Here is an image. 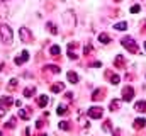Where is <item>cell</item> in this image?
Segmentation results:
<instances>
[{"mask_svg": "<svg viewBox=\"0 0 146 136\" xmlns=\"http://www.w3.org/2000/svg\"><path fill=\"white\" fill-rule=\"evenodd\" d=\"M92 99H94V101L102 99V90H95V92H94V95H92Z\"/></svg>", "mask_w": 146, "mask_h": 136, "instance_id": "ffe728a7", "label": "cell"}, {"mask_svg": "<svg viewBox=\"0 0 146 136\" xmlns=\"http://www.w3.org/2000/svg\"><path fill=\"white\" fill-rule=\"evenodd\" d=\"M15 83H17V80H15V78H12V80H10V83H9V89H14V87H15Z\"/></svg>", "mask_w": 146, "mask_h": 136, "instance_id": "4316f807", "label": "cell"}, {"mask_svg": "<svg viewBox=\"0 0 146 136\" xmlns=\"http://www.w3.org/2000/svg\"><path fill=\"white\" fill-rule=\"evenodd\" d=\"M0 70H2V68H0Z\"/></svg>", "mask_w": 146, "mask_h": 136, "instance_id": "4dcf8cb0", "label": "cell"}, {"mask_svg": "<svg viewBox=\"0 0 146 136\" xmlns=\"http://www.w3.org/2000/svg\"><path fill=\"white\" fill-rule=\"evenodd\" d=\"M99 41H100L102 44H109V43H110V37H109V34H106V33H100V34H99Z\"/></svg>", "mask_w": 146, "mask_h": 136, "instance_id": "9c48e42d", "label": "cell"}, {"mask_svg": "<svg viewBox=\"0 0 146 136\" xmlns=\"http://www.w3.org/2000/svg\"><path fill=\"white\" fill-rule=\"evenodd\" d=\"M34 92H36V89H34V87H27V89L24 90V95H26V97H33V94H34Z\"/></svg>", "mask_w": 146, "mask_h": 136, "instance_id": "e0dca14e", "label": "cell"}, {"mask_svg": "<svg viewBox=\"0 0 146 136\" xmlns=\"http://www.w3.org/2000/svg\"><path fill=\"white\" fill-rule=\"evenodd\" d=\"M60 128H61V129H68V123H66V121H61V123H60Z\"/></svg>", "mask_w": 146, "mask_h": 136, "instance_id": "d4e9b609", "label": "cell"}, {"mask_svg": "<svg viewBox=\"0 0 146 136\" xmlns=\"http://www.w3.org/2000/svg\"><path fill=\"white\" fill-rule=\"evenodd\" d=\"M110 83L117 85V83H119V77H117V75H112V77H110Z\"/></svg>", "mask_w": 146, "mask_h": 136, "instance_id": "cb8c5ba5", "label": "cell"}, {"mask_svg": "<svg viewBox=\"0 0 146 136\" xmlns=\"http://www.w3.org/2000/svg\"><path fill=\"white\" fill-rule=\"evenodd\" d=\"M122 46L127 48L131 53H138V46H136V43H134L133 37H124V39H122Z\"/></svg>", "mask_w": 146, "mask_h": 136, "instance_id": "3957f363", "label": "cell"}, {"mask_svg": "<svg viewBox=\"0 0 146 136\" xmlns=\"http://www.w3.org/2000/svg\"><path fill=\"white\" fill-rule=\"evenodd\" d=\"M49 53H51V56H60V53H61V48H60L58 44H54V46H51Z\"/></svg>", "mask_w": 146, "mask_h": 136, "instance_id": "7c38bea8", "label": "cell"}, {"mask_svg": "<svg viewBox=\"0 0 146 136\" xmlns=\"http://www.w3.org/2000/svg\"><path fill=\"white\" fill-rule=\"evenodd\" d=\"M27 60H29V53H27V51H22L21 56L15 58V65H22V63H26Z\"/></svg>", "mask_w": 146, "mask_h": 136, "instance_id": "52a82bcc", "label": "cell"}, {"mask_svg": "<svg viewBox=\"0 0 146 136\" xmlns=\"http://www.w3.org/2000/svg\"><path fill=\"white\" fill-rule=\"evenodd\" d=\"M134 109H136L138 112H146V102H145V101H139V102H136V105H134Z\"/></svg>", "mask_w": 146, "mask_h": 136, "instance_id": "ba28073f", "label": "cell"}, {"mask_svg": "<svg viewBox=\"0 0 146 136\" xmlns=\"http://www.w3.org/2000/svg\"><path fill=\"white\" fill-rule=\"evenodd\" d=\"M87 114H88V117H92V119H100V117H102V109H100V107H90Z\"/></svg>", "mask_w": 146, "mask_h": 136, "instance_id": "8992f818", "label": "cell"}, {"mask_svg": "<svg viewBox=\"0 0 146 136\" xmlns=\"http://www.w3.org/2000/svg\"><path fill=\"white\" fill-rule=\"evenodd\" d=\"M19 36H21V41L22 43H33V33L27 27H21L19 29Z\"/></svg>", "mask_w": 146, "mask_h": 136, "instance_id": "7a4b0ae2", "label": "cell"}, {"mask_svg": "<svg viewBox=\"0 0 146 136\" xmlns=\"http://www.w3.org/2000/svg\"><path fill=\"white\" fill-rule=\"evenodd\" d=\"M63 19H65V22H66V27H73V26H75V15H73L72 10H66V12L63 14Z\"/></svg>", "mask_w": 146, "mask_h": 136, "instance_id": "277c9868", "label": "cell"}, {"mask_svg": "<svg viewBox=\"0 0 146 136\" xmlns=\"http://www.w3.org/2000/svg\"><path fill=\"white\" fill-rule=\"evenodd\" d=\"M60 2H65V0H60Z\"/></svg>", "mask_w": 146, "mask_h": 136, "instance_id": "f1b7e54d", "label": "cell"}, {"mask_svg": "<svg viewBox=\"0 0 146 136\" xmlns=\"http://www.w3.org/2000/svg\"><path fill=\"white\" fill-rule=\"evenodd\" d=\"M10 104H12V99H10V97H2V99H0V105H2L3 109H7V105H10Z\"/></svg>", "mask_w": 146, "mask_h": 136, "instance_id": "4fadbf2b", "label": "cell"}, {"mask_svg": "<svg viewBox=\"0 0 146 136\" xmlns=\"http://www.w3.org/2000/svg\"><path fill=\"white\" fill-rule=\"evenodd\" d=\"M48 27H49L51 34H58V29H56V26H54L53 22H48Z\"/></svg>", "mask_w": 146, "mask_h": 136, "instance_id": "44dd1931", "label": "cell"}, {"mask_svg": "<svg viewBox=\"0 0 146 136\" xmlns=\"http://www.w3.org/2000/svg\"><path fill=\"white\" fill-rule=\"evenodd\" d=\"M145 124H146V119H145V117H138V119L134 121V128H136V129L145 128Z\"/></svg>", "mask_w": 146, "mask_h": 136, "instance_id": "8fae6325", "label": "cell"}, {"mask_svg": "<svg viewBox=\"0 0 146 136\" xmlns=\"http://www.w3.org/2000/svg\"><path fill=\"white\" fill-rule=\"evenodd\" d=\"M68 80H70V83H76L78 82V75L75 71H68Z\"/></svg>", "mask_w": 146, "mask_h": 136, "instance_id": "5bb4252c", "label": "cell"}, {"mask_svg": "<svg viewBox=\"0 0 146 136\" xmlns=\"http://www.w3.org/2000/svg\"><path fill=\"white\" fill-rule=\"evenodd\" d=\"M139 10H141V7H139V5H133V7H131V14H138Z\"/></svg>", "mask_w": 146, "mask_h": 136, "instance_id": "603a6c76", "label": "cell"}, {"mask_svg": "<svg viewBox=\"0 0 146 136\" xmlns=\"http://www.w3.org/2000/svg\"><path fill=\"white\" fill-rule=\"evenodd\" d=\"M51 90H53V92H61V90H63V83H54V85L51 87Z\"/></svg>", "mask_w": 146, "mask_h": 136, "instance_id": "d6986e66", "label": "cell"}, {"mask_svg": "<svg viewBox=\"0 0 146 136\" xmlns=\"http://www.w3.org/2000/svg\"><path fill=\"white\" fill-rule=\"evenodd\" d=\"M0 36H2L3 43H7V44H10V43H12V39H14L12 29H10L7 24H2V26H0Z\"/></svg>", "mask_w": 146, "mask_h": 136, "instance_id": "6da1fadb", "label": "cell"}, {"mask_svg": "<svg viewBox=\"0 0 146 136\" xmlns=\"http://www.w3.org/2000/svg\"><path fill=\"white\" fill-rule=\"evenodd\" d=\"M133 97H134V90H133V87H126V89L122 90V101L124 102H131L133 101Z\"/></svg>", "mask_w": 146, "mask_h": 136, "instance_id": "5b68a950", "label": "cell"}, {"mask_svg": "<svg viewBox=\"0 0 146 136\" xmlns=\"http://www.w3.org/2000/svg\"><path fill=\"white\" fill-rule=\"evenodd\" d=\"M114 27H115L117 31H126V29H127V22H117Z\"/></svg>", "mask_w": 146, "mask_h": 136, "instance_id": "2e32d148", "label": "cell"}, {"mask_svg": "<svg viewBox=\"0 0 146 136\" xmlns=\"http://www.w3.org/2000/svg\"><path fill=\"white\" fill-rule=\"evenodd\" d=\"M145 48H146V43H145Z\"/></svg>", "mask_w": 146, "mask_h": 136, "instance_id": "f546056e", "label": "cell"}, {"mask_svg": "<svg viewBox=\"0 0 146 136\" xmlns=\"http://www.w3.org/2000/svg\"><path fill=\"white\" fill-rule=\"evenodd\" d=\"M119 104H121V101H112L110 102V111H112V112L117 111V109H119Z\"/></svg>", "mask_w": 146, "mask_h": 136, "instance_id": "ac0fdd59", "label": "cell"}, {"mask_svg": "<svg viewBox=\"0 0 146 136\" xmlns=\"http://www.w3.org/2000/svg\"><path fill=\"white\" fill-rule=\"evenodd\" d=\"M56 112H58L60 116H63V114H66V107H65V105H58V109H56Z\"/></svg>", "mask_w": 146, "mask_h": 136, "instance_id": "7402d4cb", "label": "cell"}, {"mask_svg": "<svg viewBox=\"0 0 146 136\" xmlns=\"http://www.w3.org/2000/svg\"><path fill=\"white\" fill-rule=\"evenodd\" d=\"M48 68H49V70H51L53 73H58V71H60V68H58V67H54V65H49Z\"/></svg>", "mask_w": 146, "mask_h": 136, "instance_id": "484cf974", "label": "cell"}, {"mask_svg": "<svg viewBox=\"0 0 146 136\" xmlns=\"http://www.w3.org/2000/svg\"><path fill=\"white\" fill-rule=\"evenodd\" d=\"M19 116H21L22 119H27V114H26V112H24L22 109H19Z\"/></svg>", "mask_w": 146, "mask_h": 136, "instance_id": "83f0119b", "label": "cell"}, {"mask_svg": "<svg viewBox=\"0 0 146 136\" xmlns=\"http://www.w3.org/2000/svg\"><path fill=\"white\" fill-rule=\"evenodd\" d=\"M37 102H39V105H41V107H46V105H48V102H49V99H48V95H41V97L37 99Z\"/></svg>", "mask_w": 146, "mask_h": 136, "instance_id": "9a60e30c", "label": "cell"}, {"mask_svg": "<svg viewBox=\"0 0 146 136\" xmlns=\"http://www.w3.org/2000/svg\"><path fill=\"white\" fill-rule=\"evenodd\" d=\"M114 65H115V67H119V68H122V67H124V56H122V55H117V56H115V60H114Z\"/></svg>", "mask_w": 146, "mask_h": 136, "instance_id": "30bf717a", "label": "cell"}]
</instances>
